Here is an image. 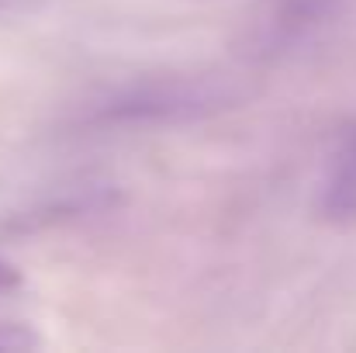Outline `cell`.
<instances>
[{
	"label": "cell",
	"instance_id": "1",
	"mask_svg": "<svg viewBox=\"0 0 356 353\" xmlns=\"http://www.w3.org/2000/svg\"><path fill=\"white\" fill-rule=\"evenodd\" d=\"M252 97V87L236 73H149L94 97L76 125L83 128H166L236 111Z\"/></svg>",
	"mask_w": 356,
	"mask_h": 353
},
{
	"label": "cell",
	"instance_id": "2",
	"mask_svg": "<svg viewBox=\"0 0 356 353\" xmlns=\"http://www.w3.org/2000/svg\"><path fill=\"white\" fill-rule=\"evenodd\" d=\"M336 14V0H270L245 28V56L273 59Z\"/></svg>",
	"mask_w": 356,
	"mask_h": 353
},
{
	"label": "cell",
	"instance_id": "3",
	"mask_svg": "<svg viewBox=\"0 0 356 353\" xmlns=\"http://www.w3.org/2000/svg\"><path fill=\"white\" fill-rule=\"evenodd\" d=\"M318 215L332 226H356V132H350L332 156L318 191Z\"/></svg>",
	"mask_w": 356,
	"mask_h": 353
},
{
	"label": "cell",
	"instance_id": "4",
	"mask_svg": "<svg viewBox=\"0 0 356 353\" xmlns=\"http://www.w3.org/2000/svg\"><path fill=\"white\" fill-rule=\"evenodd\" d=\"M42 347V336L28 322H0V353H28Z\"/></svg>",
	"mask_w": 356,
	"mask_h": 353
},
{
	"label": "cell",
	"instance_id": "5",
	"mask_svg": "<svg viewBox=\"0 0 356 353\" xmlns=\"http://www.w3.org/2000/svg\"><path fill=\"white\" fill-rule=\"evenodd\" d=\"M14 288H21V270H17L10 260L0 256V295H7V291H14Z\"/></svg>",
	"mask_w": 356,
	"mask_h": 353
},
{
	"label": "cell",
	"instance_id": "6",
	"mask_svg": "<svg viewBox=\"0 0 356 353\" xmlns=\"http://www.w3.org/2000/svg\"><path fill=\"white\" fill-rule=\"evenodd\" d=\"M3 7H7V0H0V10H3Z\"/></svg>",
	"mask_w": 356,
	"mask_h": 353
}]
</instances>
